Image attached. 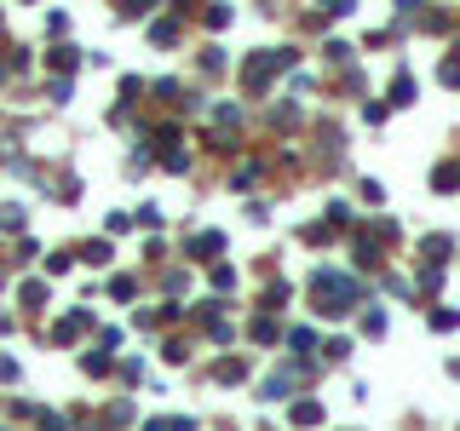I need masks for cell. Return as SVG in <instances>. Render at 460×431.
Returning a JSON list of instances; mask_svg holds the SVG:
<instances>
[{"label":"cell","instance_id":"6da1fadb","mask_svg":"<svg viewBox=\"0 0 460 431\" xmlns=\"http://www.w3.org/2000/svg\"><path fill=\"white\" fill-rule=\"evenodd\" d=\"M311 293H317V311H328V317H346V311L357 305V282H346V276H334V271H317Z\"/></svg>","mask_w":460,"mask_h":431},{"label":"cell","instance_id":"7a4b0ae2","mask_svg":"<svg viewBox=\"0 0 460 431\" xmlns=\"http://www.w3.org/2000/svg\"><path fill=\"white\" fill-rule=\"evenodd\" d=\"M322 420V403H294V425H317Z\"/></svg>","mask_w":460,"mask_h":431},{"label":"cell","instance_id":"3957f363","mask_svg":"<svg viewBox=\"0 0 460 431\" xmlns=\"http://www.w3.org/2000/svg\"><path fill=\"white\" fill-rule=\"evenodd\" d=\"M432 328H437V333H449V328H460V311H432Z\"/></svg>","mask_w":460,"mask_h":431},{"label":"cell","instance_id":"277c9868","mask_svg":"<svg viewBox=\"0 0 460 431\" xmlns=\"http://www.w3.org/2000/svg\"><path fill=\"white\" fill-rule=\"evenodd\" d=\"M432 184H437V190H454V184H460V172H454V167H437V172H432Z\"/></svg>","mask_w":460,"mask_h":431},{"label":"cell","instance_id":"5b68a950","mask_svg":"<svg viewBox=\"0 0 460 431\" xmlns=\"http://www.w3.org/2000/svg\"><path fill=\"white\" fill-rule=\"evenodd\" d=\"M346 6H351V0H328V12H346Z\"/></svg>","mask_w":460,"mask_h":431}]
</instances>
